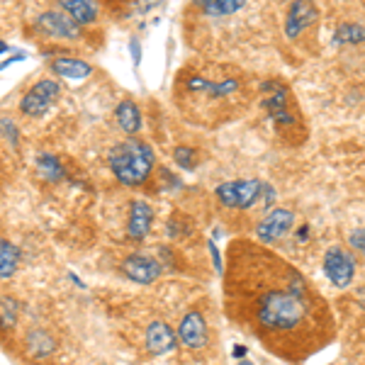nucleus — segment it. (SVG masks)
I'll list each match as a JSON object with an SVG mask.
<instances>
[{"label":"nucleus","instance_id":"1","mask_svg":"<svg viewBox=\"0 0 365 365\" xmlns=\"http://www.w3.org/2000/svg\"><path fill=\"white\" fill-rule=\"evenodd\" d=\"M229 304L234 317L249 324L253 336L295 358L292 341L312 339L327 307L302 273L287 261L251 241H234L227 270Z\"/></svg>","mask_w":365,"mask_h":365},{"label":"nucleus","instance_id":"2","mask_svg":"<svg viewBox=\"0 0 365 365\" xmlns=\"http://www.w3.org/2000/svg\"><path fill=\"white\" fill-rule=\"evenodd\" d=\"M108 163L113 168L115 178L122 185H141V182L149 180L151 170H154L156 154L146 141L141 139H127L122 144H117L108 156Z\"/></svg>","mask_w":365,"mask_h":365},{"label":"nucleus","instance_id":"3","mask_svg":"<svg viewBox=\"0 0 365 365\" xmlns=\"http://www.w3.org/2000/svg\"><path fill=\"white\" fill-rule=\"evenodd\" d=\"M261 187H263V182L258 178L229 180V182L217 185L215 195L229 210H249L258 202V197H261Z\"/></svg>","mask_w":365,"mask_h":365},{"label":"nucleus","instance_id":"4","mask_svg":"<svg viewBox=\"0 0 365 365\" xmlns=\"http://www.w3.org/2000/svg\"><path fill=\"white\" fill-rule=\"evenodd\" d=\"M61 96V86L54 78H42L37 81L20 100V113L27 117H42L51 110V105L56 103Z\"/></svg>","mask_w":365,"mask_h":365},{"label":"nucleus","instance_id":"5","mask_svg":"<svg viewBox=\"0 0 365 365\" xmlns=\"http://www.w3.org/2000/svg\"><path fill=\"white\" fill-rule=\"evenodd\" d=\"M322 268H324V275H327V278L331 280V285H336L339 290L349 287L353 278H356V261H353L351 253L344 251L341 246L327 249Z\"/></svg>","mask_w":365,"mask_h":365},{"label":"nucleus","instance_id":"6","mask_svg":"<svg viewBox=\"0 0 365 365\" xmlns=\"http://www.w3.org/2000/svg\"><path fill=\"white\" fill-rule=\"evenodd\" d=\"M37 29L46 37H54V39H63V42H76V39H81V34H83V29L76 25L73 20L61 13V10H46L37 17Z\"/></svg>","mask_w":365,"mask_h":365},{"label":"nucleus","instance_id":"7","mask_svg":"<svg viewBox=\"0 0 365 365\" xmlns=\"http://www.w3.org/2000/svg\"><path fill=\"white\" fill-rule=\"evenodd\" d=\"M175 339L192 351L205 349L210 341V329H207V319H205L202 312H197V309L187 312V314L182 317L178 331H175Z\"/></svg>","mask_w":365,"mask_h":365},{"label":"nucleus","instance_id":"8","mask_svg":"<svg viewBox=\"0 0 365 365\" xmlns=\"http://www.w3.org/2000/svg\"><path fill=\"white\" fill-rule=\"evenodd\" d=\"M122 273L129 280L139 282V285H151V282L163 275V266L156 258L146 256V253H129L125 261H122Z\"/></svg>","mask_w":365,"mask_h":365},{"label":"nucleus","instance_id":"9","mask_svg":"<svg viewBox=\"0 0 365 365\" xmlns=\"http://www.w3.org/2000/svg\"><path fill=\"white\" fill-rule=\"evenodd\" d=\"M295 225V212L292 210H285V207H275L270 210L263 222L256 227V237L261 244H273L278 241L280 237H285L290 232V227Z\"/></svg>","mask_w":365,"mask_h":365},{"label":"nucleus","instance_id":"10","mask_svg":"<svg viewBox=\"0 0 365 365\" xmlns=\"http://www.w3.org/2000/svg\"><path fill=\"white\" fill-rule=\"evenodd\" d=\"M151 225H154V210L146 200H134L129 205V222H127V234L132 241H144L149 234Z\"/></svg>","mask_w":365,"mask_h":365},{"label":"nucleus","instance_id":"11","mask_svg":"<svg viewBox=\"0 0 365 365\" xmlns=\"http://www.w3.org/2000/svg\"><path fill=\"white\" fill-rule=\"evenodd\" d=\"M319 17V10L312 3H292L285 17V34L287 39H297L307 27H312Z\"/></svg>","mask_w":365,"mask_h":365},{"label":"nucleus","instance_id":"12","mask_svg":"<svg viewBox=\"0 0 365 365\" xmlns=\"http://www.w3.org/2000/svg\"><path fill=\"white\" fill-rule=\"evenodd\" d=\"M178 339L175 331L168 327L166 322H151L146 329V351L154 353V356H166V353L175 351Z\"/></svg>","mask_w":365,"mask_h":365},{"label":"nucleus","instance_id":"13","mask_svg":"<svg viewBox=\"0 0 365 365\" xmlns=\"http://www.w3.org/2000/svg\"><path fill=\"white\" fill-rule=\"evenodd\" d=\"M51 71H54L56 76H61V78L66 81H83L88 76L93 73V66L83 58H76V56H56L54 61H51Z\"/></svg>","mask_w":365,"mask_h":365},{"label":"nucleus","instance_id":"14","mask_svg":"<svg viewBox=\"0 0 365 365\" xmlns=\"http://www.w3.org/2000/svg\"><path fill=\"white\" fill-rule=\"evenodd\" d=\"M61 13H66L76 25H91L98 20L100 8L91 0H63L61 3Z\"/></svg>","mask_w":365,"mask_h":365},{"label":"nucleus","instance_id":"15","mask_svg":"<svg viewBox=\"0 0 365 365\" xmlns=\"http://www.w3.org/2000/svg\"><path fill=\"white\" fill-rule=\"evenodd\" d=\"M115 120H117V127L122 129V132H127V134H137L141 125H144V120H141V113H139V108L132 103V100H122L120 105H117V110H115Z\"/></svg>","mask_w":365,"mask_h":365},{"label":"nucleus","instance_id":"16","mask_svg":"<svg viewBox=\"0 0 365 365\" xmlns=\"http://www.w3.org/2000/svg\"><path fill=\"white\" fill-rule=\"evenodd\" d=\"M20 249L8 239H0V280L13 278L20 268Z\"/></svg>","mask_w":365,"mask_h":365},{"label":"nucleus","instance_id":"17","mask_svg":"<svg viewBox=\"0 0 365 365\" xmlns=\"http://www.w3.org/2000/svg\"><path fill=\"white\" fill-rule=\"evenodd\" d=\"M27 351L32 358H49L51 353L56 351V341L51 339V334L42 331V329H34V331L27 334V341H25Z\"/></svg>","mask_w":365,"mask_h":365},{"label":"nucleus","instance_id":"18","mask_svg":"<svg viewBox=\"0 0 365 365\" xmlns=\"http://www.w3.org/2000/svg\"><path fill=\"white\" fill-rule=\"evenodd\" d=\"M197 8L212 17H227L234 13H241L244 3H239V0H205V3H197Z\"/></svg>","mask_w":365,"mask_h":365},{"label":"nucleus","instance_id":"19","mask_svg":"<svg viewBox=\"0 0 365 365\" xmlns=\"http://www.w3.org/2000/svg\"><path fill=\"white\" fill-rule=\"evenodd\" d=\"M17 317H20V302L15 297L0 299V331H8L15 327Z\"/></svg>","mask_w":365,"mask_h":365},{"label":"nucleus","instance_id":"20","mask_svg":"<svg viewBox=\"0 0 365 365\" xmlns=\"http://www.w3.org/2000/svg\"><path fill=\"white\" fill-rule=\"evenodd\" d=\"M37 168H39V173L44 175L49 182H58L63 178V166H61V161H58L56 156H51V154H42L37 158Z\"/></svg>","mask_w":365,"mask_h":365},{"label":"nucleus","instance_id":"21","mask_svg":"<svg viewBox=\"0 0 365 365\" xmlns=\"http://www.w3.org/2000/svg\"><path fill=\"white\" fill-rule=\"evenodd\" d=\"M363 42V27L356 22H344L334 32V44H361Z\"/></svg>","mask_w":365,"mask_h":365},{"label":"nucleus","instance_id":"22","mask_svg":"<svg viewBox=\"0 0 365 365\" xmlns=\"http://www.w3.org/2000/svg\"><path fill=\"white\" fill-rule=\"evenodd\" d=\"M173 158H175V163H178L182 170H195L197 163H200L197 151L190 149V146H178V149L173 151Z\"/></svg>","mask_w":365,"mask_h":365},{"label":"nucleus","instance_id":"23","mask_svg":"<svg viewBox=\"0 0 365 365\" xmlns=\"http://www.w3.org/2000/svg\"><path fill=\"white\" fill-rule=\"evenodd\" d=\"M0 137L8 139L13 146H17V141H20V132H17V127L13 125L10 117H0Z\"/></svg>","mask_w":365,"mask_h":365},{"label":"nucleus","instance_id":"24","mask_svg":"<svg viewBox=\"0 0 365 365\" xmlns=\"http://www.w3.org/2000/svg\"><path fill=\"white\" fill-rule=\"evenodd\" d=\"M168 234L173 239H178L180 234H190V225H187V220L182 215H173L168 222Z\"/></svg>","mask_w":365,"mask_h":365},{"label":"nucleus","instance_id":"25","mask_svg":"<svg viewBox=\"0 0 365 365\" xmlns=\"http://www.w3.org/2000/svg\"><path fill=\"white\" fill-rule=\"evenodd\" d=\"M349 241H351V246L356 249L358 253L363 256V251H365V241H363V229H356V232L351 234L349 237Z\"/></svg>","mask_w":365,"mask_h":365},{"label":"nucleus","instance_id":"26","mask_svg":"<svg viewBox=\"0 0 365 365\" xmlns=\"http://www.w3.org/2000/svg\"><path fill=\"white\" fill-rule=\"evenodd\" d=\"M210 253H212V263H215V270L217 273H225V263H222V256H220V251H217V246L210 241Z\"/></svg>","mask_w":365,"mask_h":365},{"label":"nucleus","instance_id":"27","mask_svg":"<svg viewBox=\"0 0 365 365\" xmlns=\"http://www.w3.org/2000/svg\"><path fill=\"white\" fill-rule=\"evenodd\" d=\"M129 54H132L134 68H139V63H141V46H139L137 39H132V42H129Z\"/></svg>","mask_w":365,"mask_h":365},{"label":"nucleus","instance_id":"28","mask_svg":"<svg viewBox=\"0 0 365 365\" xmlns=\"http://www.w3.org/2000/svg\"><path fill=\"white\" fill-rule=\"evenodd\" d=\"M22 58H25V51H17V54H13L10 58H5L3 63H0V71H5L8 66H13V63H17V61H22Z\"/></svg>","mask_w":365,"mask_h":365},{"label":"nucleus","instance_id":"29","mask_svg":"<svg viewBox=\"0 0 365 365\" xmlns=\"http://www.w3.org/2000/svg\"><path fill=\"white\" fill-rule=\"evenodd\" d=\"M246 353H249V349H246L244 344H237V346H232V356L237 358V361H244V358H246Z\"/></svg>","mask_w":365,"mask_h":365},{"label":"nucleus","instance_id":"30","mask_svg":"<svg viewBox=\"0 0 365 365\" xmlns=\"http://www.w3.org/2000/svg\"><path fill=\"white\" fill-rule=\"evenodd\" d=\"M5 51H10V44L8 42H0V54H5Z\"/></svg>","mask_w":365,"mask_h":365},{"label":"nucleus","instance_id":"31","mask_svg":"<svg viewBox=\"0 0 365 365\" xmlns=\"http://www.w3.org/2000/svg\"><path fill=\"white\" fill-rule=\"evenodd\" d=\"M237 365H253V363H249V361H246V358H244V361H239Z\"/></svg>","mask_w":365,"mask_h":365}]
</instances>
